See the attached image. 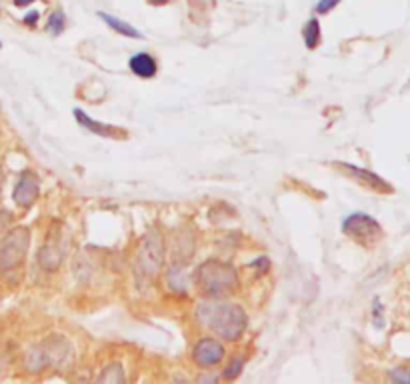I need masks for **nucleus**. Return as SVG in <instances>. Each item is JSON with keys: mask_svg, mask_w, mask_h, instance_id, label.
<instances>
[{"mask_svg": "<svg viewBox=\"0 0 410 384\" xmlns=\"http://www.w3.org/2000/svg\"><path fill=\"white\" fill-rule=\"evenodd\" d=\"M39 260H40V265H42V268H46V270H51V272L56 270L58 265H60V260H62L58 244H56V242H48L46 246H42Z\"/></svg>", "mask_w": 410, "mask_h": 384, "instance_id": "9b49d317", "label": "nucleus"}, {"mask_svg": "<svg viewBox=\"0 0 410 384\" xmlns=\"http://www.w3.org/2000/svg\"><path fill=\"white\" fill-rule=\"evenodd\" d=\"M131 70L140 79H152L157 74V60L150 54H136L131 58Z\"/></svg>", "mask_w": 410, "mask_h": 384, "instance_id": "1a4fd4ad", "label": "nucleus"}, {"mask_svg": "<svg viewBox=\"0 0 410 384\" xmlns=\"http://www.w3.org/2000/svg\"><path fill=\"white\" fill-rule=\"evenodd\" d=\"M74 119L79 120L82 126H86L91 133L100 134V136H112V138H120V136H126V133H120L114 126H108V124H100L96 120H91L82 110H74Z\"/></svg>", "mask_w": 410, "mask_h": 384, "instance_id": "9d476101", "label": "nucleus"}, {"mask_svg": "<svg viewBox=\"0 0 410 384\" xmlns=\"http://www.w3.org/2000/svg\"><path fill=\"white\" fill-rule=\"evenodd\" d=\"M148 2H152V4H166L168 0H148Z\"/></svg>", "mask_w": 410, "mask_h": 384, "instance_id": "aec40b11", "label": "nucleus"}, {"mask_svg": "<svg viewBox=\"0 0 410 384\" xmlns=\"http://www.w3.org/2000/svg\"><path fill=\"white\" fill-rule=\"evenodd\" d=\"M62 27H65V16H62V13H54L53 16H51V20H48V28H51L53 32H60Z\"/></svg>", "mask_w": 410, "mask_h": 384, "instance_id": "2eb2a0df", "label": "nucleus"}, {"mask_svg": "<svg viewBox=\"0 0 410 384\" xmlns=\"http://www.w3.org/2000/svg\"><path fill=\"white\" fill-rule=\"evenodd\" d=\"M197 284L204 296L220 298L239 289L237 270L220 260H206L197 272Z\"/></svg>", "mask_w": 410, "mask_h": 384, "instance_id": "f03ea898", "label": "nucleus"}, {"mask_svg": "<svg viewBox=\"0 0 410 384\" xmlns=\"http://www.w3.org/2000/svg\"><path fill=\"white\" fill-rule=\"evenodd\" d=\"M98 16L105 20L108 27L112 28L114 32H119V34H124V37H128V39H140V34L134 30L131 25H126V22H122L119 20L117 16H112V14H106V13H98Z\"/></svg>", "mask_w": 410, "mask_h": 384, "instance_id": "f8f14e48", "label": "nucleus"}, {"mask_svg": "<svg viewBox=\"0 0 410 384\" xmlns=\"http://www.w3.org/2000/svg\"><path fill=\"white\" fill-rule=\"evenodd\" d=\"M11 220H13V216L8 212H0V232L4 230V226L8 225Z\"/></svg>", "mask_w": 410, "mask_h": 384, "instance_id": "a211bd4d", "label": "nucleus"}, {"mask_svg": "<svg viewBox=\"0 0 410 384\" xmlns=\"http://www.w3.org/2000/svg\"><path fill=\"white\" fill-rule=\"evenodd\" d=\"M338 2H340V0H320V2H318V6H317V13L318 14L331 13L332 8H334Z\"/></svg>", "mask_w": 410, "mask_h": 384, "instance_id": "f3484780", "label": "nucleus"}, {"mask_svg": "<svg viewBox=\"0 0 410 384\" xmlns=\"http://www.w3.org/2000/svg\"><path fill=\"white\" fill-rule=\"evenodd\" d=\"M343 230L348 239H352L358 244H362V246H374L378 240L383 239L381 225L374 218L366 216V214H352V216H348L344 220Z\"/></svg>", "mask_w": 410, "mask_h": 384, "instance_id": "39448f33", "label": "nucleus"}, {"mask_svg": "<svg viewBox=\"0 0 410 384\" xmlns=\"http://www.w3.org/2000/svg\"><path fill=\"white\" fill-rule=\"evenodd\" d=\"M192 357L197 360V364L206 369V366H216L223 358H225V346L220 345L214 338H202L199 345L194 346Z\"/></svg>", "mask_w": 410, "mask_h": 384, "instance_id": "423d86ee", "label": "nucleus"}, {"mask_svg": "<svg viewBox=\"0 0 410 384\" xmlns=\"http://www.w3.org/2000/svg\"><path fill=\"white\" fill-rule=\"evenodd\" d=\"M34 0H14V4L16 6H27V4H32Z\"/></svg>", "mask_w": 410, "mask_h": 384, "instance_id": "6ab92c4d", "label": "nucleus"}, {"mask_svg": "<svg viewBox=\"0 0 410 384\" xmlns=\"http://www.w3.org/2000/svg\"><path fill=\"white\" fill-rule=\"evenodd\" d=\"M164 254H166V246H164L162 232L157 228L148 230L138 246V258H136L138 272L145 279H157L164 265Z\"/></svg>", "mask_w": 410, "mask_h": 384, "instance_id": "7ed1b4c3", "label": "nucleus"}, {"mask_svg": "<svg viewBox=\"0 0 410 384\" xmlns=\"http://www.w3.org/2000/svg\"><path fill=\"white\" fill-rule=\"evenodd\" d=\"M0 188H2V178H0Z\"/></svg>", "mask_w": 410, "mask_h": 384, "instance_id": "412c9836", "label": "nucleus"}, {"mask_svg": "<svg viewBox=\"0 0 410 384\" xmlns=\"http://www.w3.org/2000/svg\"><path fill=\"white\" fill-rule=\"evenodd\" d=\"M338 168H343L346 171V174L350 176V178H355L358 180L360 185H364L366 188H371V190H376V192H390L392 188L390 185H386L381 176H376V174L366 173V171H362V168H357V166H350V164H338Z\"/></svg>", "mask_w": 410, "mask_h": 384, "instance_id": "6e6552de", "label": "nucleus"}, {"mask_svg": "<svg viewBox=\"0 0 410 384\" xmlns=\"http://www.w3.org/2000/svg\"><path fill=\"white\" fill-rule=\"evenodd\" d=\"M98 380H100V383H124V374H122L120 364H114V366L106 369L105 374H102Z\"/></svg>", "mask_w": 410, "mask_h": 384, "instance_id": "4468645a", "label": "nucleus"}, {"mask_svg": "<svg viewBox=\"0 0 410 384\" xmlns=\"http://www.w3.org/2000/svg\"><path fill=\"white\" fill-rule=\"evenodd\" d=\"M200 324L225 340H239L246 329V312L234 303H202L197 308Z\"/></svg>", "mask_w": 410, "mask_h": 384, "instance_id": "f257e3e1", "label": "nucleus"}, {"mask_svg": "<svg viewBox=\"0 0 410 384\" xmlns=\"http://www.w3.org/2000/svg\"><path fill=\"white\" fill-rule=\"evenodd\" d=\"M303 39H305L306 48H317L318 42H320V25H318L317 18L306 22L303 28Z\"/></svg>", "mask_w": 410, "mask_h": 384, "instance_id": "ddd939ff", "label": "nucleus"}, {"mask_svg": "<svg viewBox=\"0 0 410 384\" xmlns=\"http://www.w3.org/2000/svg\"><path fill=\"white\" fill-rule=\"evenodd\" d=\"M40 186L39 178L32 173L22 174V178L18 180V185L14 188V202L22 208H27L30 204H34V200L39 199Z\"/></svg>", "mask_w": 410, "mask_h": 384, "instance_id": "0eeeda50", "label": "nucleus"}, {"mask_svg": "<svg viewBox=\"0 0 410 384\" xmlns=\"http://www.w3.org/2000/svg\"><path fill=\"white\" fill-rule=\"evenodd\" d=\"M242 364H244V360H234V362H230V366L225 371V378H237L242 371Z\"/></svg>", "mask_w": 410, "mask_h": 384, "instance_id": "dca6fc26", "label": "nucleus"}, {"mask_svg": "<svg viewBox=\"0 0 410 384\" xmlns=\"http://www.w3.org/2000/svg\"><path fill=\"white\" fill-rule=\"evenodd\" d=\"M30 246V230L25 226L13 228L0 244V272L14 270L25 263Z\"/></svg>", "mask_w": 410, "mask_h": 384, "instance_id": "20e7f679", "label": "nucleus"}]
</instances>
